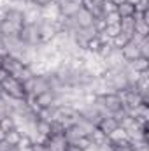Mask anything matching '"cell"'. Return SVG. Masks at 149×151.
I'll return each mask as SVG.
<instances>
[{
    "label": "cell",
    "instance_id": "cell-14",
    "mask_svg": "<svg viewBox=\"0 0 149 151\" xmlns=\"http://www.w3.org/2000/svg\"><path fill=\"white\" fill-rule=\"evenodd\" d=\"M119 28H121V32L123 34H126V35H133V32H135V18L132 16V18H121V21H119Z\"/></svg>",
    "mask_w": 149,
    "mask_h": 151
},
{
    "label": "cell",
    "instance_id": "cell-37",
    "mask_svg": "<svg viewBox=\"0 0 149 151\" xmlns=\"http://www.w3.org/2000/svg\"><path fill=\"white\" fill-rule=\"evenodd\" d=\"M0 95H2V86H0Z\"/></svg>",
    "mask_w": 149,
    "mask_h": 151
},
{
    "label": "cell",
    "instance_id": "cell-18",
    "mask_svg": "<svg viewBox=\"0 0 149 151\" xmlns=\"http://www.w3.org/2000/svg\"><path fill=\"white\" fill-rule=\"evenodd\" d=\"M0 128H2L4 132H9V130L16 128V127H14V119H12V116H11V114L4 116V118L0 119Z\"/></svg>",
    "mask_w": 149,
    "mask_h": 151
},
{
    "label": "cell",
    "instance_id": "cell-10",
    "mask_svg": "<svg viewBox=\"0 0 149 151\" xmlns=\"http://www.w3.org/2000/svg\"><path fill=\"white\" fill-rule=\"evenodd\" d=\"M105 135H109L111 132H114L117 127H119V123H117V119L114 118V116H105V118H102L100 121H98V125H97Z\"/></svg>",
    "mask_w": 149,
    "mask_h": 151
},
{
    "label": "cell",
    "instance_id": "cell-4",
    "mask_svg": "<svg viewBox=\"0 0 149 151\" xmlns=\"http://www.w3.org/2000/svg\"><path fill=\"white\" fill-rule=\"evenodd\" d=\"M37 28H39V37H40V42H42V44L51 42L53 39L56 37V34H58V25H56V21L40 19L37 23Z\"/></svg>",
    "mask_w": 149,
    "mask_h": 151
},
{
    "label": "cell",
    "instance_id": "cell-19",
    "mask_svg": "<svg viewBox=\"0 0 149 151\" xmlns=\"http://www.w3.org/2000/svg\"><path fill=\"white\" fill-rule=\"evenodd\" d=\"M100 46H102L100 39L95 37V39H91V40H88V42H86V47H84V51H90V53H98Z\"/></svg>",
    "mask_w": 149,
    "mask_h": 151
},
{
    "label": "cell",
    "instance_id": "cell-31",
    "mask_svg": "<svg viewBox=\"0 0 149 151\" xmlns=\"http://www.w3.org/2000/svg\"><path fill=\"white\" fill-rule=\"evenodd\" d=\"M84 151H100V150H98V146H95V144H90L88 148H84Z\"/></svg>",
    "mask_w": 149,
    "mask_h": 151
},
{
    "label": "cell",
    "instance_id": "cell-3",
    "mask_svg": "<svg viewBox=\"0 0 149 151\" xmlns=\"http://www.w3.org/2000/svg\"><path fill=\"white\" fill-rule=\"evenodd\" d=\"M19 39H21L23 44H27L30 47H39L42 42H40V37H39L37 23L35 25H25L19 32Z\"/></svg>",
    "mask_w": 149,
    "mask_h": 151
},
{
    "label": "cell",
    "instance_id": "cell-8",
    "mask_svg": "<svg viewBox=\"0 0 149 151\" xmlns=\"http://www.w3.org/2000/svg\"><path fill=\"white\" fill-rule=\"evenodd\" d=\"M121 56H123V60L125 62H133L135 58H139L140 56V51H139V46L133 42V40H128L121 49Z\"/></svg>",
    "mask_w": 149,
    "mask_h": 151
},
{
    "label": "cell",
    "instance_id": "cell-20",
    "mask_svg": "<svg viewBox=\"0 0 149 151\" xmlns=\"http://www.w3.org/2000/svg\"><path fill=\"white\" fill-rule=\"evenodd\" d=\"M116 4H112L111 0H102V4H100V11H102V16H105V14H109V12H116Z\"/></svg>",
    "mask_w": 149,
    "mask_h": 151
},
{
    "label": "cell",
    "instance_id": "cell-5",
    "mask_svg": "<svg viewBox=\"0 0 149 151\" xmlns=\"http://www.w3.org/2000/svg\"><path fill=\"white\" fill-rule=\"evenodd\" d=\"M34 102L37 104L39 109H47V107H56V93L47 90L34 97Z\"/></svg>",
    "mask_w": 149,
    "mask_h": 151
},
{
    "label": "cell",
    "instance_id": "cell-21",
    "mask_svg": "<svg viewBox=\"0 0 149 151\" xmlns=\"http://www.w3.org/2000/svg\"><path fill=\"white\" fill-rule=\"evenodd\" d=\"M112 148H114V151H133V144H132V141L126 139V141L112 144Z\"/></svg>",
    "mask_w": 149,
    "mask_h": 151
},
{
    "label": "cell",
    "instance_id": "cell-32",
    "mask_svg": "<svg viewBox=\"0 0 149 151\" xmlns=\"http://www.w3.org/2000/svg\"><path fill=\"white\" fill-rule=\"evenodd\" d=\"M5 77H7V74H5V70H4V69H0V83H2V81H4Z\"/></svg>",
    "mask_w": 149,
    "mask_h": 151
},
{
    "label": "cell",
    "instance_id": "cell-36",
    "mask_svg": "<svg viewBox=\"0 0 149 151\" xmlns=\"http://www.w3.org/2000/svg\"><path fill=\"white\" fill-rule=\"evenodd\" d=\"M2 63H4V56H0V69H2Z\"/></svg>",
    "mask_w": 149,
    "mask_h": 151
},
{
    "label": "cell",
    "instance_id": "cell-30",
    "mask_svg": "<svg viewBox=\"0 0 149 151\" xmlns=\"http://www.w3.org/2000/svg\"><path fill=\"white\" fill-rule=\"evenodd\" d=\"M65 151H84V150H82V148H79L77 144H67Z\"/></svg>",
    "mask_w": 149,
    "mask_h": 151
},
{
    "label": "cell",
    "instance_id": "cell-27",
    "mask_svg": "<svg viewBox=\"0 0 149 151\" xmlns=\"http://www.w3.org/2000/svg\"><path fill=\"white\" fill-rule=\"evenodd\" d=\"M7 114H11L9 113V107H7V102L2 99V95H0V119L4 118V116H7Z\"/></svg>",
    "mask_w": 149,
    "mask_h": 151
},
{
    "label": "cell",
    "instance_id": "cell-12",
    "mask_svg": "<svg viewBox=\"0 0 149 151\" xmlns=\"http://www.w3.org/2000/svg\"><path fill=\"white\" fill-rule=\"evenodd\" d=\"M126 67L132 69V70H137V72H146L149 69V58L139 56V58H135L133 62H126Z\"/></svg>",
    "mask_w": 149,
    "mask_h": 151
},
{
    "label": "cell",
    "instance_id": "cell-26",
    "mask_svg": "<svg viewBox=\"0 0 149 151\" xmlns=\"http://www.w3.org/2000/svg\"><path fill=\"white\" fill-rule=\"evenodd\" d=\"M32 144L34 142H32V139L28 135H21V139H19V142H18L16 148H27V146H32Z\"/></svg>",
    "mask_w": 149,
    "mask_h": 151
},
{
    "label": "cell",
    "instance_id": "cell-2",
    "mask_svg": "<svg viewBox=\"0 0 149 151\" xmlns=\"http://www.w3.org/2000/svg\"><path fill=\"white\" fill-rule=\"evenodd\" d=\"M2 69L5 70V74H7V76H11V77H14V79L21 81V76H23V72H25L27 65H23V62H19L16 56L7 55V56H4Z\"/></svg>",
    "mask_w": 149,
    "mask_h": 151
},
{
    "label": "cell",
    "instance_id": "cell-11",
    "mask_svg": "<svg viewBox=\"0 0 149 151\" xmlns=\"http://www.w3.org/2000/svg\"><path fill=\"white\" fill-rule=\"evenodd\" d=\"M116 12L121 16V18H132V16H135L137 14V11H135V5L133 4H130L128 0H123L117 7H116Z\"/></svg>",
    "mask_w": 149,
    "mask_h": 151
},
{
    "label": "cell",
    "instance_id": "cell-9",
    "mask_svg": "<svg viewBox=\"0 0 149 151\" xmlns=\"http://www.w3.org/2000/svg\"><path fill=\"white\" fill-rule=\"evenodd\" d=\"M49 90V81H47V76L46 74H37L34 76V83H32V95L30 97H35L42 91H47Z\"/></svg>",
    "mask_w": 149,
    "mask_h": 151
},
{
    "label": "cell",
    "instance_id": "cell-25",
    "mask_svg": "<svg viewBox=\"0 0 149 151\" xmlns=\"http://www.w3.org/2000/svg\"><path fill=\"white\" fill-rule=\"evenodd\" d=\"M148 9H149V0H139V2L135 4V11H137L139 14L148 12Z\"/></svg>",
    "mask_w": 149,
    "mask_h": 151
},
{
    "label": "cell",
    "instance_id": "cell-28",
    "mask_svg": "<svg viewBox=\"0 0 149 151\" xmlns=\"http://www.w3.org/2000/svg\"><path fill=\"white\" fill-rule=\"evenodd\" d=\"M30 4H34V5H37V7H44V5H47V4H51L53 0H28Z\"/></svg>",
    "mask_w": 149,
    "mask_h": 151
},
{
    "label": "cell",
    "instance_id": "cell-35",
    "mask_svg": "<svg viewBox=\"0 0 149 151\" xmlns=\"http://www.w3.org/2000/svg\"><path fill=\"white\" fill-rule=\"evenodd\" d=\"M112 4H116V5H119V4H121V2H123V0H111Z\"/></svg>",
    "mask_w": 149,
    "mask_h": 151
},
{
    "label": "cell",
    "instance_id": "cell-34",
    "mask_svg": "<svg viewBox=\"0 0 149 151\" xmlns=\"http://www.w3.org/2000/svg\"><path fill=\"white\" fill-rule=\"evenodd\" d=\"M133 151H148V146H140V148H133Z\"/></svg>",
    "mask_w": 149,
    "mask_h": 151
},
{
    "label": "cell",
    "instance_id": "cell-6",
    "mask_svg": "<svg viewBox=\"0 0 149 151\" xmlns=\"http://www.w3.org/2000/svg\"><path fill=\"white\" fill-rule=\"evenodd\" d=\"M44 144H46L47 151H65L69 142H67V139H65L63 134H54V135L47 137V141Z\"/></svg>",
    "mask_w": 149,
    "mask_h": 151
},
{
    "label": "cell",
    "instance_id": "cell-1",
    "mask_svg": "<svg viewBox=\"0 0 149 151\" xmlns=\"http://www.w3.org/2000/svg\"><path fill=\"white\" fill-rule=\"evenodd\" d=\"M0 86H2V93L7 95V97H11V99H18V100L27 99V93L23 90V83L18 81V79H14V77H11V76H7L0 83Z\"/></svg>",
    "mask_w": 149,
    "mask_h": 151
},
{
    "label": "cell",
    "instance_id": "cell-22",
    "mask_svg": "<svg viewBox=\"0 0 149 151\" xmlns=\"http://www.w3.org/2000/svg\"><path fill=\"white\" fill-rule=\"evenodd\" d=\"M102 32H104V34H105L109 39L116 37V35L121 32V28H119V23H117V25H105V28H104Z\"/></svg>",
    "mask_w": 149,
    "mask_h": 151
},
{
    "label": "cell",
    "instance_id": "cell-7",
    "mask_svg": "<svg viewBox=\"0 0 149 151\" xmlns=\"http://www.w3.org/2000/svg\"><path fill=\"white\" fill-rule=\"evenodd\" d=\"M72 18H74L75 25H77V28H86V27H91V25H93V21H95L93 14H91L90 11L82 9V7H81L77 12H75Z\"/></svg>",
    "mask_w": 149,
    "mask_h": 151
},
{
    "label": "cell",
    "instance_id": "cell-16",
    "mask_svg": "<svg viewBox=\"0 0 149 151\" xmlns=\"http://www.w3.org/2000/svg\"><path fill=\"white\" fill-rule=\"evenodd\" d=\"M107 137H109V142H111V144H116V142H121V141H126V139H128L125 128H121V127H117V128H116L114 132H111ZM128 141H130V139H128Z\"/></svg>",
    "mask_w": 149,
    "mask_h": 151
},
{
    "label": "cell",
    "instance_id": "cell-13",
    "mask_svg": "<svg viewBox=\"0 0 149 151\" xmlns=\"http://www.w3.org/2000/svg\"><path fill=\"white\" fill-rule=\"evenodd\" d=\"M90 137V141H91V144H95V146H102V144H107L109 142V137L98 128V127H95L93 128V132L88 135Z\"/></svg>",
    "mask_w": 149,
    "mask_h": 151
},
{
    "label": "cell",
    "instance_id": "cell-24",
    "mask_svg": "<svg viewBox=\"0 0 149 151\" xmlns=\"http://www.w3.org/2000/svg\"><path fill=\"white\" fill-rule=\"evenodd\" d=\"M104 21H105V25H117L121 21V16L117 12H109L104 16Z\"/></svg>",
    "mask_w": 149,
    "mask_h": 151
},
{
    "label": "cell",
    "instance_id": "cell-23",
    "mask_svg": "<svg viewBox=\"0 0 149 151\" xmlns=\"http://www.w3.org/2000/svg\"><path fill=\"white\" fill-rule=\"evenodd\" d=\"M139 51H140V56H144V58H149V39L144 37L139 44Z\"/></svg>",
    "mask_w": 149,
    "mask_h": 151
},
{
    "label": "cell",
    "instance_id": "cell-33",
    "mask_svg": "<svg viewBox=\"0 0 149 151\" xmlns=\"http://www.w3.org/2000/svg\"><path fill=\"white\" fill-rule=\"evenodd\" d=\"M16 151H34L32 146H27V148H16Z\"/></svg>",
    "mask_w": 149,
    "mask_h": 151
},
{
    "label": "cell",
    "instance_id": "cell-29",
    "mask_svg": "<svg viewBox=\"0 0 149 151\" xmlns=\"http://www.w3.org/2000/svg\"><path fill=\"white\" fill-rule=\"evenodd\" d=\"M7 55H9V51H7L4 40H2V37H0V56H7Z\"/></svg>",
    "mask_w": 149,
    "mask_h": 151
},
{
    "label": "cell",
    "instance_id": "cell-15",
    "mask_svg": "<svg viewBox=\"0 0 149 151\" xmlns=\"http://www.w3.org/2000/svg\"><path fill=\"white\" fill-rule=\"evenodd\" d=\"M21 132L19 130H16V128H12V130H9V132H5V139H4V142L7 144V146H12V148H16L18 146V142H19V139H21Z\"/></svg>",
    "mask_w": 149,
    "mask_h": 151
},
{
    "label": "cell",
    "instance_id": "cell-17",
    "mask_svg": "<svg viewBox=\"0 0 149 151\" xmlns=\"http://www.w3.org/2000/svg\"><path fill=\"white\" fill-rule=\"evenodd\" d=\"M130 40V35H126V34H123V32H119L116 37H112L111 39V44H112V47H116V49H121L126 42Z\"/></svg>",
    "mask_w": 149,
    "mask_h": 151
}]
</instances>
